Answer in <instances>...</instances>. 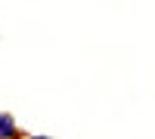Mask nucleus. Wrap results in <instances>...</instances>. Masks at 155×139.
<instances>
[{
    "label": "nucleus",
    "mask_w": 155,
    "mask_h": 139,
    "mask_svg": "<svg viewBox=\"0 0 155 139\" xmlns=\"http://www.w3.org/2000/svg\"><path fill=\"white\" fill-rule=\"evenodd\" d=\"M0 139H22L16 118H12V115H6V111H0Z\"/></svg>",
    "instance_id": "1"
},
{
    "label": "nucleus",
    "mask_w": 155,
    "mask_h": 139,
    "mask_svg": "<svg viewBox=\"0 0 155 139\" xmlns=\"http://www.w3.org/2000/svg\"><path fill=\"white\" fill-rule=\"evenodd\" d=\"M25 139H50V136H25Z\"/></svg>",
    "instance_id": "2"
}]
</instances>
